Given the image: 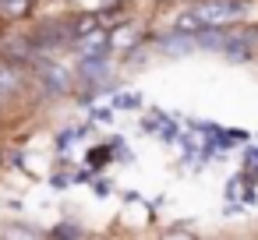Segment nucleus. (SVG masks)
Segmentation results:
<instances>
[{
  "mask_svg": "<svg viewBox=\"0 0 258 240\" xmlns=\"http://www.w3.org/2000/svg\"><path fill=\"white\" fill-rule=\"evenodd\" d=\"M71 141H75V134H71V131H68V134H60V138H57V145H60V148H64V145H71Z\"/></svg>",
  "mask_w": 258,
  "mask_h": 240,
  "instance_id": "nucleus-8",
  "label": "nucleus"
},
{
  "mask_svg": "<svg viewBox=\"0 0 258 240\" xmlns=\"http://www.w3.org/2000/svg\"><path fill=\"white\" fill-rule=\"evenodd\" d=\"M39 74H43V85H46V89H53V92L68 89V74H64L57 64H39Z\"/></svg>",
  "mask_w": 258,
  "mask_h": 240,
  "instance_id": "nucleus-3",
  "label": "nucleus"
},
{
  "mask_svg": "<svg viewBox=\"0 0 258 240\" xmlns=\"http://www.w3.org/2000/svg\"><path fill=\"white\" fill-rule=\"evenodd\" d=\"M237 18H244V4H240V0H202L184 22H191L198 29H226Z\"/></svg>",
  "mask_w": 258,
  "mask_h": 240,
  "instance_id": "nucleus-1",
  "label": "nucleus"
},
{
  "mask_svg": "<svg viewBox=\"0 0 258 240\" xmlns=\"http://www.w3.org/2000/svg\"><path fill=\"white\" fill-rule=\"evenodd\" d=\"M106 159H110V148H96V152H89V166H96V170H99Z\"/></svg>",
  "mask_w": 258,
  "mask_h": 240,
  "instance_id": "nucleus-6",
  "label": "nucleus"
},
{
  "mask_svg": "<svg viewBox=\"0 0 258 240\" xmlns=\"http://www.w3.org/2000/svg\"><path fill=\"white\" fill-rule=\"evenodd\" d=\"M64 39H71V29H68V25H43V29L32 36V46H39V50H57Z\"/></svg>",
  "mask_w": 258,
  "mask_h": 240,
  "instance_id": "nucleus-2",
  "label": "nucleus"
},
{
  "mask_svg": "<svg viewBox=\"0 0 258 240\" xmlns=\"http://www.w3.org/2000/svg\"><path fill=\"white\" fill-rule=\"evenodd\" d=\"M18 74H15V67H8V64H0V99L4 96H11V92H18Z\"/></svg>",
  "mask_w": 258,
  "mask_h": 240,
  "instance_id": "nucleus-5",
  "label": "nucleus"
},
{
  "mask_svg": "<svg viewBox=\"0 0 258 240\" xmlns=\"http://www.w3.org/2000/svg\"><path fill=\"white\" fill-rule=\"evenodd\" d=\"M82 229L78 226H57V236H78Z\"/></svg>",
  "mask_w": 258,
  "mask_h": 240,
  "instance_id": "nucleus-7",
  "label": "nucleus"
},
{
  "mask_svg": "<svg viewBox=\"0 0 258 240\" xmlns=\"http://www.w3.org/2000/svg\"><path fill=\"white\" fill-rule=\"evenodd\" d=\"M29 11H32V0H0V18H8V22L25 18Z\"/></svg>",
  "mask_w": 258,
  "mask_h": 240,
  "instance_id": "nucleus-4",
  "label": "nucleus"
}]
</instances>
